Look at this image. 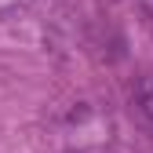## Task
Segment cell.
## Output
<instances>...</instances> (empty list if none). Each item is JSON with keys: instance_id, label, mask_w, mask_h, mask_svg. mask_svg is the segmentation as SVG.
Masks as SVG:
<instances>
[{"instance_id": "1", "label": "cell", "mask_w": 153, "mask_h": 153, "mask_svg": "<svg viewBox=\"0 0 153 153\" xmlns=\"http://www.w3.org/2000/svg\"><path fill=\"white\" fill-rule=\"evenodd\" d=\"M135 102H139V109L146 113V117L153 120V76H142V80L135 84Z\"/></svg>"}]
</instances>
